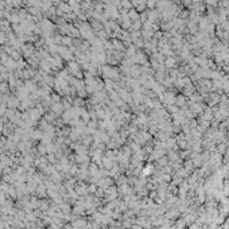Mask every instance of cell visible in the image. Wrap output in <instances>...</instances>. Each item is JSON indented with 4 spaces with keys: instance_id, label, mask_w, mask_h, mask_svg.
I'll use <instances>...</instances> for the list:
<instances>
[{
    "instance_id": "1",
    "label": "cell",
    "mask_w": 229,
    "mask_h": 229,
    "mask_svg": "<svg viewBox=\"0 0 229 229\" xmlns=\"http://www.w3.org/2000/svg\"><path fill=\"white\" fill-rule=\"evenodd\" d=\"M70 42H71V40L69 39V38H64V43H65V45H69Z\"/></svg>"
}]
</instances>
